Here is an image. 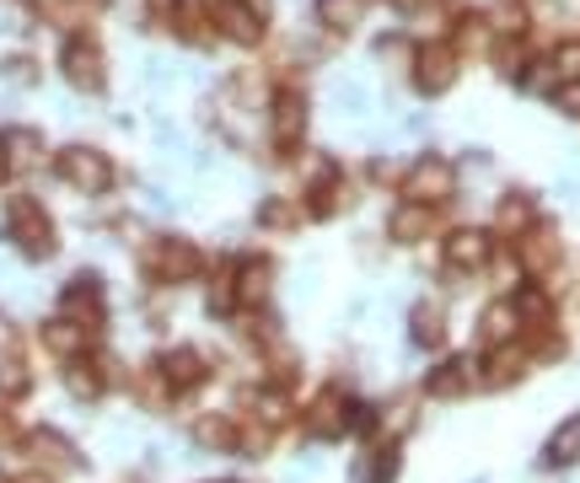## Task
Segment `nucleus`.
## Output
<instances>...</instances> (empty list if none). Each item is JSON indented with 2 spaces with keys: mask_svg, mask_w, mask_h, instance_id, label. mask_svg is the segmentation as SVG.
Masks as SVG:
<instances>
[{
  "mask_svg": "<svg viewBox=\"0 0 580 483\" xmlns=\"http://www.w3.org/2000/svg\"><path fill=\"white\" fill-rule=\"evenodd\" d=\"M302 129H306V97L302 91H279L275 108H269V135H275V146L291 151V146L302 140Z\"/></svg>",
  "mask_w": 580,
  "mask_h": 483,
  "instance_id": "9d476101",
  "label": "nucleus"
},
{
  "mask_svg": "<svg viewBox=\"0 0 580 483\" xmlns=\"http://www.w3.org/2000/svg\"><path fill=\"white\" fill-rule=\"evenodd\" d=\"M173 28H178V38H188V43H210V11H205V0H178L173 11Z\"/></svg>",
  "mask_w": 580,
  "mask_h": 483,
  "instance_id": "aec40b11",
  "label": "nucleus"
},
{
  "mask_svg": "<svg viewBox=\"0 0 580 483\" xmlns=\"http://www.w3.org/2000/svg\"><path fill=\"white\" fill-rule=\"evenodd\" d=\"M397 467H403V452H397V446H376L366 462H355V479L361 483H393Z\"/></svg>",
  "mask_w": 580,
  "mask_h": 483,
  "instance_id": "bb28decb",
  "label": "nucleus"
},
{
  "mask_svg": "<svg viewBox=\"0 0 580 483\" xmlns=\"http://www.w3.org/2000/svg\"><path fill=\"white\" fill-rule=\"evenodd\" d=\"M28 452L38 456V462H55V467H76V446H70L65 435H55V430H32Z\"/></svg>",
  "mask_w": 580,
  "mask_h": 483,
  "instance_id": "a878e982",
  "label": "nucleus"
},
{
  "mask_svg": "<svg viewBox=\"0 0 580 483\" xmlns=\"http://www.w3.org/2000/svg\"><path fill=\"white\" fill-rule=\"evenodd\" d=\"M532 215H538V205H532V194H505V199H500V210H494V226H500V231H527V226H532Z\"/></svg>",
  "mask_w": 580,
  "mask_h": 483,
  "instance_id": "cd10ccee",
  "label": "nucleus"
},
{
  "mask_svg": "<svg viewBox=\"0 0 580 483\" xmlns=\"http://www.w3.org/2000/svg\"><path fill=\"white\" fill-rule=\"evenodd\" d=\"M0 483H11V479H6V473H0Z\"/></svg>",
  "mask_w": 580,
  "mask_h": 483,
  "instance_id": "37998d69",
  "label": "nucleus"
},
{
  "mask_svg": "<svg viewBox=\"0 0 580 483\" xmlns=\"http://www.w3.org/2000/svg\"><path fill=\"white\" fill-rule=\"evenodd\" d=\"M60 70L65 81L76 91H102L108 87V60H102V49H97L92 38H70L60 55Z\"/></svg>",
  "mask_w": 580,
  "mask_h": 483,
  "instance_id": "39448f33",
  "label": "nucleus"
},
{
  "mask_svg": "<svg viewBox=\"0 0 580 483\" xmlns=\"http://www.w3.org/2000/svg\"><path fill=\"white\" fill-rule=\"evenodd\" d=\"M489 49V17H462L458 22V43H452V55H484Z\"/></svg>",
  "mask_w": 580,
  "mask_h": 483,
  "instance_id": "c85d7f7f",
  "label": "nucleus"
},
{
  "mask_svg": "<svg viewBox=\"0 0 580 483\" xmlns=\"http://www.w3.org/2000/svg\"><path fill=\"white\" fill-rule=\"evenodd\" d=\"M156 371H161V382H167V387H178V393H194V387L210 376L199 349H167V355L156 361Z\"/></svg>",
  "mask_w": 580,
  "mask_h": 483,
  "instance_id": "f8f14e48",
  "label": "nucleus"
},
{
  "mask_svg": "<svg viewBox=\"0 0 580 483\" xmlns=\"http://www.w3.org/2000/svg\"><path fill=\"white\" fill-rule=\"evenodd\" d=\"M140 269L151 274L156 285H184V279L199 274V247L194 241H178V237H156L140 253Z\"/></svg>",
  "mask_w": 580,
  "mask_h": 483,
  "instance_id": "f03ea898",
  "label": "nucleus"
},
{
  "mask_svg": "<svg viewBox=\"0 0 580 483\" xmlns=\"http://www.w3.org/2000/svg\"><path fill=\"white\" fill-rule=\"evenodd\" d=\"M146 6H151V11H173L178 0H146Z\"/></svg>",
  "mask_w": 580,
  "mask_h": 483,
  "instance_id": "ea45409f",
  "label": "nucleus"
},
{
  "mask_svg": "<svg viewBox=\"0 0 580 483\" xmlns=\"http://www.w3.org/2000/svg\"><path fill=\"white\" fill-rule=\"evenodd\" d=\"M430 226H435V215H430V205H397L393 220H387V231H393V241H420L430 237Z\"/></svg>",
  "mask_w": 580,
  "mask_h": 483,
  "instance_id": "412c9836",
  "label": "nucleus"
},
{
  "mask_svg": "<svg viewBox=\"0 0 580 483\" xmlns=\"http://www.w3.org/2000/svg\"><path fill=\"white\" fill-rule=\"evenodd\" d=\"M194 441L210 446V452H237V420H226V414H205V420L194 424Z\"/></svg>",
  "mask_w": 580,
  "mask_h": 483,
  "instance_id": "393cba45",
  "label": "nucleus"
},
{
  "mask_svg": "<svg viewBox=\"0 0 580 483\" xmlns=\"http://www.w3.org/2000/svg\"><path fill=\"white\" fill-rule=\"evenodd\" d=\"M87 338H92V333L81 328V323H70V317H60V323H43V349H49V355H60V361H76V355L87 349Z\"/></svg>",
  "mask_w": 580,
  "mask_h": 483,
  "instance_id": "a211bd4d",
  "label": "nucleus"
},
{
  "mask_svg": "<svg viewBox=\"0 0 580 483\" xmlns=\"http://www.w3.org/2000/svg\"><path fill=\"white\" fill-rule=\"evenodd\" d=\"M6 237L17 241L28 258H49V253L60 247L55 220H49V210H43L32 194H11V199H6Z\"/></svg>",
  "mask_w": 580,
  "mask_h": 483,
  "instance_id": "f257e3e1",
  "label": "nucleus"
},
{
  "mask_svg": "<svg viewBox=\"0 0 580 483\" xmlns=\"http://www.w3.org/2000/svg\"><path fill=\"white\" fill-rule=\"evenodd\" d=\"M452 188H458V172H452V161H441V156H420L409 172H403V199L409 205H446L452 199Z\"/></svg>",
  "mask_w": 580,
  "mask_h": 483,
  "instance_id": "20e7f679",
  "label": "nucleus"
},
{
  "mask_svg": "<svg viewBox=\"0 0 580 483\" xmlns=\"http://www.w3.org/2000/svg\"><path fill=\"white\" fill-rule=\"evenodd\" d=\"M232 279H237V302L258 306V302H269V285H275V264H269V258H243Z\"/></svg>",
  "mask_w": 580,
  "mask_h": 483,
  "instance_id": "4468645a",
  "label": "nucleus"
},
{
  "mask_svg": "<svg viewBox=\"0 0 580 483\" xmlns=\"http://www.w3.org/2000/svg\"><path fill=\"white\" fill-rule=\"evenodd\" d=\"M576 456H580V414L576 420H564L549 435V446H543V467H570Z\"/></svg>",
  "mask_w": 580,
  "mask_h": 483,
  "instance_id": "b1692460",
  "label": "nucleus"
},
{
  "mask_svg": "<svg viewBox=\"0 0 580 483\" xmlns=\"http://www.w3.org/2000/svg\"><path fill=\"white\" fill-rule=\"evenodd\" d=\"M11 344H17V328H11V323H6V317H0V355H6V349H11Z\"/></svg>",
  "mask_w": 580,
  "mask_h": 483,
  "instance_id": "4c0bfd02",
  "label": "nucleus"
},
{
  "mask_svg": "<svg viewBox=\"0 0 580 483\" xmlns=\"http://www.w3.org/2000/svg\"><path fill=\"white\" fill-rule=\"evenodd\" d=\"M60 312L70 317V323H81L87 333L102 328V279H97V274H76V279L65 285Z\"/></svg>",
  "mask_w": 580,
  "mask_h": 483,
  "instance_id": "0eeeda50",
  "label": "nucleus"
},
{
  "mask_svg": "<svg viewBox=\"0 0 580 483\" xmlns=\"http://www.w3.org/2000/svg\"><path fill=\"white\" fill-rule=\"evenodd\" d=\"M521 264L532 274H543V269H553L559 264V231L553 226H538V231H521Z\"/></svg>",
  "mask_w": 580,
  "mask_h": 483,
  "instance_id": "dca6fc26",
  "label": "nucleus"
},
{
  "mask_svg": "<svg viewBox=\"0 0 580 483\" xmlns=\"http://www.w3.org/2000/svg\"><path fill=\"white\" fill-rule=\"evenodd\" d=\"M32 387V376H28V365L22 361H11V365H0V393L6 397H22Z\"/></svg>",
  "mask_w": 580,
  "mask_h": 483,
  "instance_id": "72a5a7b5",
  "label": "nucleus"
},
{
  "mask_svg": "<svg viewBox=\"0 0 580 483\" xmlns=\"http://www.w3.org/2000/svg\"><path fill=\"white\" fill-rule=\"evenodd\" d=\"M517 328H521V317H517V306H511V302H494L484 317H479V338H484L489 349L517 344Z\"/></svg>",
  "mask_w": 580,
  "mask_h": 483,
  "instance_id": "f3484780",
  "label": "nucleus"
},
{
  "mask_svg": "<svg viewBox=\"0 0 580 483\" xmlns=\"http://www.w3.org/2000/svg\"><path fill=\"white\" fill-rule=\"evenodd\" d=\"M312 11H317V22L328 32H355L361 17H366V0H317Z\"/></svg>",
  "mask_w": 580,
  "mask_h": 483,
  "instance_id": "5701e85b",
  "label": "nucleus"
},
{
  "mask_svg": "<svg viewBox=\"0 0 580 483\" xmlns=\"http://www.w3.org/2000/svg\"><path fill=\"white\" fill-rule=\"evenodd\" d=\"M11 172V161H6V135H0V178Z\"/></svg>",
  "mask_w": 580,
  "mask_h": 483,
  "instance_id": "58836bf2",
  "label": "nucleus"
},
{
  "mask_svg": "<svg viewBox=\"0 0 580 483\" xmlns=\"http://www.w3.org/2000/svg\"><path fill=\"white\" fill-rule=\"evenodd\" d=\"M334 108H338V114H366L371 91L361 87V81H338V87H334Z\"/></svg>",
  "mask_w": 580,
  "mask_h": 483,
  "instance_id": "2f4dec72",
  "label": "nucleus"
},
{
  "mask_svg": "<svg viewBox=\"0 0 580 483\" xmlns=\"http://www.w3.org/2000/svg\"><path fill=\"white\" fill-rule=\"evenodd\" d=\"M350 408H355V403L338 393V387H328V393L312 403V435H317V441H338V435L350 430Z\"/></svg>",
  "mask_w": 580,
  "mask_h": 483,
  "instance_id": "ddd939ff",
  "label": "nucleus"
},
{
  "mask_svg": "<svg viewBox=\"0 0 580 483\" xmlns=\"http://www.w3.org/2000/svg\"><path fill=\"white\" fill-rule=\"evenodd\" d=\"M458 81V55H452V43H441V38H425L420 49H414V87L435 97V91H446Z\"/></svg>",
  "mask_w": 580,
  "mask_h": 483,
  "instance_id": "423d86ee",
  "label": "nucleus"
},
{
  "mask_svg": "<svg viewBox=\"0 0 580 483\" xmlns=\"http://www.w3.org/2000/svg\"><path fill=\"white\" fill-rule=\"evenodd\" d=\"M409 328H414V344H420V349H441V344H446V312L435 302H420L409 312Z\"/></svg>",
  "mask_w": 580,
  "mask_h": 483,
  "instance_id": "6ab92c4d",
  "label": "nucleus"
},
{
  "mask_svg": "<svg viewBox=\"0 0 580 483\" xmlns=\"http://www.w3.org/2000/svg\"><path fill=\"white\" fill-rule=\"evenodd\" d=\"M6 161H11L17 172L43 167V135H38V129H11V135H6Z\"/></svg>",
  "mask_w": 580,
  "mask_h": 483,
  "instance_id": "4be33fe9",
  "label": "nucleus"
},
{
  "mask_svg": "<svg viewBox=\"0 0 580 483\" xmlns=\"http://www.w3.org/2000/svg\"><path fill=\"white\" fill-rule=\"evenodd\" d=\"M489 371H494V376H489V387H511L521 371H527V355H521L517 344H500V349H494V365H489Z\"/></svg>",
  "mask_w": 580,
  "mask_h": 483,
  "instance_id": "c756f323",
  "label": "nucleus"
},
{
  "mask_svg": "<svg viewBox=\"0 0 580 483\" xmlns=\"http://www.w3.org/2000/svg\"><path fill=\"white\" fill-rule=\"evenodd\" d=\"M521 87H527V91H553V87H559V70H553V60L527 65V76H521Z\"/></svg>",
  "mask_w": 580,
  "mask_h": 483,
  "instance_id": "f704fd0d",
  "label": "nucleus"
},
{
  "mask_svg": "<svg viewBox=\"0 0 580 483\" xmlns=\"http://www.w3.org/2000/svg\"><path fill=\"white\" fill-rule=\"evenodd\" d=\"M553 70H559V81H580V38H564L553 49Z\"/></svg>",
  "mask_w": 580,
  "mask_h": 483,
  "instance_id": "473e14b6",
  "label": "nucleus"
},
{
  "mask_svg": "<svg viewBox=\"0 0 580 483\" xmlns=\"http://www.w3.org/2000/svg\"><path fill=\"white\" fill-rule=\"evenodd\" d=\"M65 393L76 397V403H97V397L108 393V376H102V365H92V361H76L65 365Z\"/></svg>",
  "mask_w": 580,
  "mask_h": 483,
  "instance_id": "2eb2a0df",
  "label": "nucleus"
},
{
  "mask_svg": "<svg viewBox=\"0 0 580 483\" xmlns=\"http://www.w3.org/2000/svg\"><path fill=\"white\" fill-rule=\"evenodd\" d=\"M6 76H17V81H32V65H28V60H6Z\"/></svg>",
  "mask_w": 580,
  "mask_h": 483,
  "instance_id": "e433bc0d",
  "label": "nucleus"
},
{
  "mask_svg": "<svg viewBox=\"0 0 580 483\" xmlns=\"http://www.w3.org/2000/svg\"><path fill=\"white\" fill-rule=\"evenodd\" d=\"M28 483H49V479H28Z\"/></svg>",
  "mask_w": 580,
  "mask_h": 483,
  "instance_id": "79ce46f5",
  "label": "nucleus"
},
{
  "mask_svg": "<svg viewBox=\"0 0 580 483\" xmlns=\"http://www.w3.org/2000/svg\"><path fill=\"white\" fill-rule=\"evenodd\" d=\"M393 6H414V0H393Z\"/></svg>",
  "mask_w": 580,
  "mask_h": 483,
  "instance_id": "a19ab883",
  "label": "nucleus"
},
{
  "mask_svg": "<svg viewBox=\"0 0 580 483\" xmlns=\"http://www.w3.org/2000/svg\"><path fill=\"white\" fill-rule=\"evenodd\" d=\"M473 387H479V365L468 361V355L435 365V371L425 376V393L430 397H462V393H473Z\"/></svg>",
  "mask_w": 580,
  "mask_h": 483,
  "instance_id": "9b49d317",
  "label": "nucleus"
},
{
  "mask_svg": "<svg viewBox=\"0 0 580 483\" xmlns=\"http://www.w3.org/2000/svg\"><path fill=\"white\" fill-rule=\"evenodd\" d=\"M302 220V210L291 205V199H279V194H269L264 205H258V226H269V231H291Z\"/></svg>",
  "mask_w": 580,
  "mask_h": 483,
  "instance_id": "7c9ffc66",
  "label": "nucleus"
},
{
  "mask_svg": "<svg viewBox=\"0 0 580 483\" xmlns=\"http://www.w3.org/2000/svg\"><path fill=\"white\" fill-rule=\"evenodd\" d=\"M210 22H215L220 32H226L232 43H243V49L264 43V17H258V6H247V0H220Z\"/></svg>",
  "mask_w": 580,
  "mask_h": 483,
  "instance_id": "6e6552de",
  "label": "nucleus"
},
{
  "mask_svg": "<svg viewBox=\"0 0 580 483\" xmlns=\"http://www.w3.org/2000/svg\"><path fill=\"white\" fill-rule=\"evenodd\" d=\"M553 108L570 114V119H580V81H559V87H553Z\"/></svg>",
  "mask_w": 580,
  "mask_h": 483,
  "instance_id": "c9c22d12",
  "label": "nucleus"
},
{
  "mask_svg": "<svg viewBox=\"0 0 580 483\" xmlns=\"http://www.w3.org/2000/svg\"><path fill=\"white\" fill-rule=\"evenodd\" d=\"M55 167H60V178L70 183V188H81V194H92V199L114 188V161L102 151H92V146H65Z\"/></svg>",
  "mask_w": 580,
  "mask_h": 483,
  "instance_id": "7ed1b4c3",
  "label": "nucleus"
},
{
  "mask_svg": "<svg viewBox=\"0 0 580 483\" xmlns=\"http://www.w3.org/2000/svg\"><path fill=\"white\" fill-rule=\"evenodd\" d=\"M441 264L458 274H473L489 264V237L484 231H473V226H462V231H452V237L441 241Z\"/></svg>",
  "mask_w": 580,
  "mask_h": 483,
  "instance_id": "1a4fd4ad",
  "label": "nucleus"
}]
</instances>
